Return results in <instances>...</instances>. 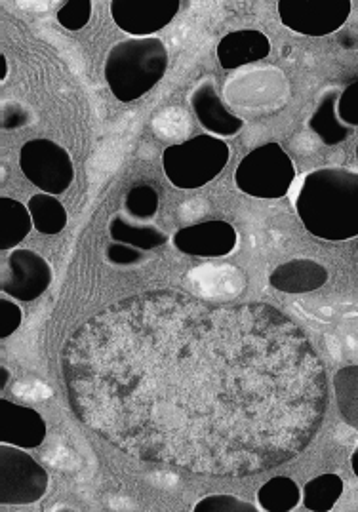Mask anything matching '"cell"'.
<instances>
[{
	"instance_id": "obj_1",
	"label": "cell",
	"mask_w": 358,
	"mask_h": 512,
	"mask_svg": "<svg viewBox=\"0 0 358 512\" xmlns=\"http://www.w3.org/2000/svg\"><path fill=\"white\" fill-rule=\"evenodd\" d=\"M73 414L120 452L187 473L246 478L290 463L319 433L328 377L277 307L178 290L122 297L67 337Z\"/></svg>"
},
{
	"instance_id": "obj_2",
	"label": "cell",
	"mask_w": 358,
	"mask_h": 512,
	"mask_svg": "<svg viewBox=\"0 0 358 512\" xmlns=\"http://www.w3.org/2000/svg\"><path fill=\"white\" fill-rule=\"evenodd\" d=\"M296 210L303 227L320 240L343 242L358 237V172L319 168L299 189Z\"/></svg>"
},
{
	"instance_id": "obj_3",
	"label": "cell",
	"mask_w": 358,
	"mask_h": 512,
	"mask_svg": "<svg viewBox=\"0 0 358 512\" xmlns=\"http://www.w3.org/2000/svg\"><path fill=\"white\" fill-rule=\"evenodd\" d=\"M166 67L168 52L162 40H122L107 54L105 80L115 98L130 103L151 92L164 77Z\"/></svg>"
},
{
	"instance_id": "obj_4",
	"label": "cell",
	"mask_w": 358,
	"mask_h": 512,
	"mask_svg": "<svg viewBox=\"0 0 358 512\" xmlns=\"http://www.w3.org/2000/svg\"><path fill=\"white\" fill-rule=\"evenodd\" d=\"M231 157L229 145L214 136H197L162 153L166 178L178 189H199L218 178Z\"/></svg>"
},
{
	"instance_id": "obj_5",
	"label": "cell",
	"mask_w": 358,
	"mask_h": 512,
	"mask_svg": "<svg viewBox=\"0 0 358 512\" xmlns=\"http://www.w3.org/2000/svg\"><path fill=\"white\" fill-rule=\"evenodd\" d=\"M296 179L292 158L279 143H265L242 158L235 172L237 187L254 198H282Z\"/></svg>"
},
{
	"instance_id": "obj_6",
	"label": "cell",
	"mask_w": 358,
	"mask_h": 512,
	"mask_svg": "<svg viewBox=\"0 0 358 512\" xmlns=\"http://www.w3.org/2000/svg\"><path fill=\"white\" fill-rule=\"evenodd\" d=\"M20 166L23 176L29 179L42 193L61 195L73 179L75 168L69 153L52 139H31L20 151Z\"/></svg>"
},
{
	"instance_id": "obj_7",
	"label": "cell",
	"mask_w": 358,
	"mask_h": 512,
	"mask_svg": "<svg viewBox=\"0 0 358 512\" xmlns=\"http://www.w3.org/2000/svg\"><path fill=\"white\" fill-rule=\"evenodd\" d=\"M48 490V474L21 448L2 444L0 448V503L29 505Z\"/></svg>"
},
{
	"instance_id": "obj_8",
	"label": "cell",
	"mask_w": 358,
	"mask_h": 512,
	"mask_svg": "<svg viewBox=\"0 0 358 512\" xmlns=\"http://www.w3.org/2000/svg\"><path fill=\"white\" fill-rule=\"evenodd\" d=\"M351 8V0H280L279 16L298 35L328 37L347 23Z\"/></svg>"
},
{
	"instance_id": "obj_9",
	"label": "cell",
	"mask_w": 358,
	"mask_h": 512,
	"mask_svg": "<svg viewBox=\"0 0 358 512\" xmlns=\"http://www.w3.org/2000/svg\"><path fill=\"white\" fill-rule=\"evenodd\" d=\"M225 90L227 101L248 115H252V109H261L263 113L277 111L288 96L286 79L275 69L248 71L231 80Z\"/></svg>"
},
{
	"instance_id": "obj_10",
	"label": "cell",
	"mask_w": 358,
	"mask_h": 512,
	"mask_svg": "<svg viewBox=\"0 0 358 512\" xmlns=\"http://www.w3.org/2000/svg\"><path fill=\"white\" fill-rule=\"evenodd\" d=\"M179 6V0H115L111 2V14L124 33L147 39L174 21Z\"/></svg>"
},
{
	"instance_id": "obj_11",
	"label": "cell",
	"mask_w": 358,
	"mask_h": 512,
	"mask_svg": "<svg viewBox=\"0 0 358 512\" xmlns=\"http://www.w3.org/2000/svg\"><path fill=\"white\" fill-rule=\"evenodd\" d=\"M52 282V269L44 257L31 250H16L2 276V292L18 301H35Z\"/></svg>"
},
{
	"instance_id": "obj_12",
	"label": "cell",
	"mask_w": 358,
	"mask_h": 512,
	"mask_svg": "<svg viewBox=\"0 0 358 512\" xmlns=\"http://www.w3.org/2000/svg\"><path fill=\"white\" fill-rule=\"evenodd\" d=\"M237 231L227 221H202L179 229L174 244L181 254L191 257H225L237 248Z\"/></svg>"
},
{
	"instance_id": "obj_13",
	"label": "cell",
	"mask_w": 358,
	"mask_h": 512,
	"mask_svg": "<svg viewBox=\"0 0 358 512\" xmlns=\"http://www.w3.org/2000/svg\"><path fill=\"white\" fill-rule=\"evenodd\" d=\"M46 438V423L42 415L27 408L14 404L10 400L0 402V442L10 444L21 450L39 448Z\"/></svg>"
},
{
	"instance_id": "obj_14",
	"label": "cell",
	"mask_w": 358,
	"mask_h": 512,
	"mask_svg": "<svg viewBox=\"0 0 358 512\" xmlns=\"http://www.w3.org/2000/svg\"><path fill=\"white\" fill-rule=\"evenodd\" d=\"M271 52V40L258 29H240L219 40L218 60L223 69H239L265 60Z\"/></svg>"
},
{
	"instance_id": "obj_15",
	"label": "cell",
	"mask_w": 358,
	"mask_h": 512,
	"mask_svg": "<svg viewBox=\"0 0 358 512\" xmlns=\"http://www.w3.org/2000/svg\"><path fill=\"white\" fill-rule=\"evenodd\" d=\"M191 105L200 124L216 136H235L244 126V120L229 113L218 96L214 84L204 80L191 96Z\"/></svg>"
},
{
	"instance_id": "obj_16",
	"label": "cell",
	"mask_w": 358,
	"mask_h": 512,
	"mask_svg": "<svg viewBox=\"0 0 358 512\" xmlns=\"http://www.w3.org/2000/svg\"><path fill=\"white\" fill-rule=\"evenodd\" d=\"M328 269L315 259H292L279 265L269 284L284 294H309L317 292L328 282Z\"/></svg>"
},
{
	"instance_id": "obj_17",
	"label": "cell",
	"mask_w": 358,
	"mask_h": 512,
	"mask_svg": "<svg viewBox=\"0 0 358 512\" xmlns=\"http://www.w3.org/2000/svg\"><path fill=\"white\" fill-rule=\"evenodd\" d=\"M338 99L339 92L336 88L326 90L309 119V128L315 132V136H319L320 141L330 147L353 136V128L339 119Z\"/></svg>"
},
{
	"instance_id": "obj_18",
	"label": "cell",
	"mask_w": 358,
	"mask_h": 512,
	"mask_svg": "<svg viewBox=\"0 0 358 512\" xmlns=\"http://www.w3.org/2000/svg\"><path fill=\"white\" fill-rule=\"evenodd\" d=\"M29 208L10 197H0V250L18 246L33 229Z\"/></svg>"
},
{
	"instance_id": "obj_19",
	"label": "cell",
	"mask_w": 358,
	"mask_h": 512,
	"mask_svg": "<svg viewBox=\"0 0 358 512\" xmlns=\"http://www.w3.org/2000/svg\"><path fill=\"white\" fill-rule=\"evenodd\" d=\"M27 208L35 229L42 235H58L67 225L65 206L54 195L39 193L31 197Z\"/></svg>"
},
{
	"instance_id": "obj_20",
	"label": "cell",
	"mask_w": 358,
	"mask_h": 512,
	"mask_svg": "<svg viewBox=\"0 0 358 512\" xmlns=\"http://www.w3.org/2000/svg\"><path fill=\"white\" fill-rule=\"evenodd\" d=\"M109 233L113 242H122L138 250H153L166 244V235L151 225H136L122 216H115L109 223Z\"/></svg>"
},
{
	"instance_id": "obj_21",
	"label": "cell",
	"mask_w": 358,
	"mask_h": 512,
	"mask_svg": "<svg viewBox=\"0 0 358 512\" xmlns=\"http://www.w3.org/2000/svg\"><path fill=\"white\" fill-rule=\"evenodd\" d=\"M343 495V480L338 474H320L303 488V505L307 511L326 512L334 509Z\"/></svg>"
},
{
	"instance_id": "obj_22",
	"label": "cell",
	"mask_w": 358,
	"mask_h": 512,
	"mask_svg": "<svg viewBox=\"0 0 358 512\" xmlns=\"http://www.w3.org/2000/svg\"><path fill=\"white\" fill-rule=\"evenodd\" d=\"M299 486L288 476H275L258 492L259 507L265 512H288L298 507Z\"/></svg>"
},
{
	"instance_id": "obj_23",
	"label": "cell",
	"mask_w": 358,
	"mask_h": 512,
	"mask_svg": "<svg viewBox=\"0 0 358 512\" xmlns=\"http://www.w3.org/2000/svg\"><path fill=\"white\" fill-rule=\"evenodd\" d=\"M334 394L343 421L358 431V364L336 372Z\"/></svg>"
},
{
	"instance_id": "obj_24",
	"label": "cell",
	"mask_w": 358,
	"mask_h": 512,
	"mask_svg": "<svg viewBox=\"0 0 358 512\" xmlns=\"http://www.w3.org/2000/svg\"><path fill=\"white\" fill-rule=\"evenodd\" d=\"M159 193L151 185H138L126 195V212L136 219H151L159 212Z\"/></svg>"
},
{
	"instance_id": "obj_25",
	"label": "cell",
	"mask_w": 358,
	"mask_h": 512,
	"mask_svg": "<svg viewBox=\"0 0 358 512\" xmlns=\"http://www.w3.org/2000/svg\"><path fill=\"white\" fill-rule=\"evenodd\" d=\"M90 18H92V2L90 0L63 2L58 10V21L69 31L84 29Z\"/></svg>"
},
{
	"instance_id": "obj_26",
	"label": "cell",
	"mask_w": 358,
	"mask_h": 512,
	"mask_svg": "<svg viewBox=\"0 0 358 512\" xmlns=\"http://www.w3.org/2000/svg\"><path fill=\"white\" fill-rule=\"evenodd\" d=\"M256 507L235 495H208L195 505V512H254Z\"/></svg>"
},
{
	"instance_id": "obj_27",
	"label": "cell",
	"mask_w": 358,
	"mask_h": 512,
	"mask_svg": "<svg viewBox=\"0 0 358 512\" xmlns=\"http://www.w3.org/2000/svg\"><path fill=\"white\" fill-rule=\"evenodd\" d=\"M338 115L343 124L351 128L358 126V80L345 86V90L339 94Z\"/></svg>"
},
{
	"instance_id": "obj_28",
	"label": "cell",
	"mask_w": 358,
	"mask_h": 512,
	"mask_svg": "<svg viewBox=\"0 0 358 512\" xmlns=\"http://www.w3.org/2000/svg\"><path fill=\"white\" fill-rule=\"evenodd\" d=\"M21 309L8 301V299H0V339H6L14 334L21 326Z\"/></svg>"
},
{
	"instance_id": "obj_29",
	"label": "cell",
	"mask_w": 358,
	"mask_h": 512,
	"mask_svg": "<svg viewBox=\"0 0 358 512\" xmlns=\"http://www.w3.org/2000/svg\"><path fill=\"white\" fill-rule=\"evenodd\" d=\"M105 256H107V261L113 265H134L143 259L141 250L134 246H128V244H122V242H111L107 246Z\"/></svg>"
},
{
	"instance_id": "obj_30",
	"label": "cell",
	"mask_w": 358,
	"mask_h": 512,
	"mask_svg": "<svg viewBox=\"0 0 358 512\" xmlns=\"http://www.w3.org/2000/svg\"><path fill=\"white\" fill-rule=\"evenodd\" d=\"M351 467H353V473L358 478V446L355 448L353 455H351Z\"/></svg>"
},
{
	"instance_id": "obj_31",
	"label": "cell",
	"mask_w": 358,
	"mask_h": 512,
	"mask_svg": "<svg viewBox=\"0 0 358 512\" xmlns=\"http://www.w3.org/2000/svg\"><path fill=\"white\" fill-rule=\"evenodd\" d=\"M0 63H2V75H0V79H6V75H8V61L4 56H0Z\"/></svg>"
},
{
	"instance_id": "obj_32",
	"label": "cell",
	"mask_w": 358,
	"mask_h": 512,
	"mask_svg": "<svg viewBox=\"0 0 358 512\" xmlns=\"http://www.w3.org/2000/svg\"><path fill=\"white\" fill-rule=\"evenodd\" d=\"M0 375H2V379H0V389H4V387H6V381H8V370L2 368Z\"/></svg>"
},
{
	"instance_id": "obj_33",
	"label": "cell",
	"mask_w": 358,
	"mask_h": 512,
	"mask_svg": "<svg viewBox=\"0 0 358 512\" xmlns=\"http://www.w3.org/2000/svg\"><path fill=\"white\" fill-rule=\"evenodd\" d=\"M357 158H358V145H357Z\"/></svg>"
}]
</instances>
